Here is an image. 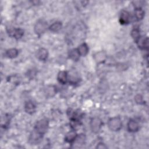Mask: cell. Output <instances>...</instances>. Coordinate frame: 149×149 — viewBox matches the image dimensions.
<instances>
[{
  "label": "cell",
  "instance_id": "1",
  "mask_svg": "<svg viewBox=\"0 0 149 149\" xmlns=\"http://www.w3.org/2000/svg\"><path fill=\"white\" fill-rule=\"evenodd\" d=\"M108 128L113 132L119 131L122 127V123L120 117L115 116L110 118L108 121Z\"/></svg>",
  "mask_w": 149,
  "mask_h": 149
},
{
  "label": "cell",
  "instance_id": "2",
  "mask_svg": "<svg viewBox=\"0 0 149 149\" xmlns=\"http://www.w3.org/2000/svg\"><path fill=\"white\" fill-rule=\"evenodd\" d=\"M48 126H49V122L48 120L46 118H43L39 120H38L34 127V129L39 132L40 133L42 134H44L48 129Z\"/></svg>",
  "mask_w": 149,
  "mask_h": 149
},
{
  "label": "cell",
  "instance_id": "3",
  "mask_svg": "<svg viewBox=\"0 0 149 149\" xmlns=\"http://www.w3.org/2000/svg\"><path fill=\"white\" fill-rule=\"evenodd\" d=\"M47 28V22L44 19H39L34 25V30L37 35L40 36L46 31Z\"/></svg>",
  "mask_w": 149,
  "mask_h": 149
},
{
  "label": "cell",
  "instance_id": "4",
  "mask_svg": "<svg viewBox=\"0 0 149 149\" xmlns=\"http://www.w3.org/2000/svg\"><path fill=\"white\" fill-rule=\"evenodd\" d=\"M43 136V134L33 129L29 137V143L31 145L38 144L42 141Z\"/></svg>",
  "mask_w": 149,
  "mask_h": 149
},
{
  "label": "cell",
  "instance_id": "5",
  "mask_svg": "<svg viewBox=\"0 0 149 149\" xmlns=\"http://www.w3.org/2000/svg\"><path fill=\"white\" fill-rule=\"evenodd\" d=\"M102 126V122L99 118L94 117L90 120V126L92 132L94 133H98Z\"/></svg>",
  "mask_w": 149,
  "mask_h": 149
},
{
  "label": "cell",
  "instance_id": "6",
  "mask_svg": "<svg viewBox=\"0 0 149 149\" xmlns=\"http://www.w3.org/2000/svg\"><path fill=\"white\" fill-rule=\"evenodd\" d=\"M8 33L10 37H13L18 40L23 37L24 30L20 28H11L8 30Z\"/></svg>",
  "mask_w": 149,
  "mask_h": 149
},
{
  "label": "cell",
  "instance_id": "7",
  "mask_svg": "<svg viewBox=\"0 0 149 149\" xmlns=\"http://www.w3.org/2000/svg\"><path fill=\"white\" fill-rule=\"evenodd\" d=\"M132 20V16L127 10H122L119 17V22L122 24H127Z\"/></svg>",
  "mask_w": 149,
  "mask_h": 149
},
{
  "label": "cell",
  "instance_id": "8",
  "mask_svg": "<svg viewBox=\"0 0 149 149\" xmlns=\"http://www.w3.org/2000/svg\"><path fill=\"white\" fill-rule=\"evenodd\" d=\"M57 93L56 87L54 85H48L47 86L44 90V93L46 97L52 98Z\"/></svg>",
  "mask_w": 149,
  "mask_h": 149
},
{
  "label": "cell",
  "instance_id": "9",
  "mask_svg": "<svg viewBox=\"0 0 149 149\" xmlns=\"http://www.w3.org/2000/svg\"><path fill=\"white\" fill-rule=\"evenodd\" d=\"M136 42L140 49L144 50L148 49V39L147 37L140 36Z\"/></svg>",
  "mask_w": 149,
  "mask_h": 149
},
{
  "label": "cell",
  "instance_id": "10",
  "mask_svg": "<svg viewBox=\"0 0 149 149\" xmlns=\"http://www.w3.org/2000/svg\"><path fill=\"white\" fill-rule=\"evenodd\" d=\"M107 56L104 51H100L95 52L93 55V58L97 63H101L105 62L107 59Z\"/></svg>",
  "mask_w": 149,
  "mask_h": 149
},
{
  "label": "cell",
  "instance_id": "11",
  "mask_svg": "<svg viewBox=\"0 0 149 149\" xmlns=\"http://www.w3.org/2000/svg\"><path fill=\"white\" fill-rule=\"evenodd\" d=\"M36 55L38 59L41 61H44L47 60L48 56V50L44 48H40L37 51Z\"/></svg>",
  "mask_w": 149,
  "mask_h": 149
},
{
  "label": "cell",
  "instance_id": "12",
  "mask_svg": "<svg viewBox=\"0 0 149 149\" xmlns=\"http://www.w3.org/2000/svg\"><path fill=\"white\" fill-rule=\"evenodd\" d=\"M127 128L129 132L134 133L139 130L140 126L137 121L133 119H130L127 123Z\"/></svg>",
  "mask_w": 149,
  "mask_h": 149
},
{
  "label": "cell",
  "instance_id": "13",
  "mask_svg": "<svg viewBox=\"0 0 149 149\" xmlns=\"http://www.w3.org/2000/svg\"><path fill=\"white\" fill-rule=\"evenodd\" d=\"M24 111L29 114H33L35 112L36 105L32 101H27L24 104Z\"/></svg>",
  "mask_w": 149,
  "mask_h": 149
},
{
  "label": "cell",
  "instance_id": "14",
  "mask_svg": "<svg viewBox=\"0 0 149 149\" xmlns=\"http://www.w3.org/2000/svg\"><path fill=\"white\" fill-rule=\"evenodd\" d=\"M58 81L62 84H65L68 81V73L66 71H60L57 75Z\"/></svg>",
  "mask_w": 149,
  "mask_h": 149
},
{
  "label": "cell",
  "instance_id": "15",
  "mask_svg": "<svg viewBox=\"0 0 149 149\" xmlns=\"http://www.w3.org/2000/svg\"><path fill=\"white\" fill-rule=\"evenodd\" d=\"M77 134L74 130H70L68 132L65 137V140L69 143H72L74 141Z\"/></svg>",
  "mask_w": 149,
  "mask_h": 149
},
{
  "label": "cell",
  "instance_id": "16",
  "mask_svg": "<svg viewBox=\"0 0 149 149\" xmlns=\"http://www.w3.org/2000/svg\"><path fill=\"white\" fill-rule=\"evenodd\" d=\"M80 56H86L88 52V47L85 42L80 44L77 48Z\"/></svg>",
  "mask_w": 149,
  "mask_h": 149
},
{
  "label": "cell",
  "instance_id": "17",
  "mask_svg": "<svg viewBox=\"0 0 149 149\" xmlns=\"http://www.w3.org/2000/svg\"><path fill=\"white\" fill-rule=\"evenodd\" d=\"M68 56L70 59L74 61H77L80 58V54L77 49H72L68 52Z\"/></svg>",
  "mask_w": 149,
  "mask_h": 149
},
{
  "label": "cell",
  "instance_id": "18",
  "mask_svg": "<svg viewBox=\"0 0 149 149\" xmlns=\"http://www.w3.org/2000/svg\"><path fill=\"white\" fill-rule=\"evenodd\" d=\"M145 15L144 11L140 8H135L134 9V17L137 20H140L143 19Z\"/></svg>",
  "mask_w": 149,
  "mask_h": 149
},
{
  "label": "cell",
  "instance_id": "19",
  "mask_svg": "<svg viewBox=\"0 0 149 149\" xmlns=\"http://www.w3.org/2000/svg\"><path fill=\"white\" fill-rule=\"evenodd\" d=\"M62 27V24L61 22L57 21L53 23L49 27V29L52 32H58L59 31Z\"/></svg>",
  "mask_w": 149,
  "mask_h": 149
},
{
  "label": "cell",
  "instance_id": "20",
  "mask_svg": "<svg viewBox=\"0 0 149 149\" xmlns=\"http://www.w3.org/2000/svg\"><path fill=\"white\" fill-rule=\"evenodd\" d=\"M18 50L16 48H10L6 50L5 52V55L9 58H14L18 55Z\"/></svg>",
  "mask_w": 149,
  "mask_h": 149
},
{
  "label": "cell",
  "instance_id": "21",
  "mask_svg": "<svg viewBox=\"0 0 149 149\" xmlns=\"http://www.w3.org/2000/svg\"><path fill=\"white\" fill-rule=\"evenodd\" d=\"M79 77L77 76L76 74H68V81L69 82L72 84H75L78 83L79 80Z\"/></svg>",
  "mask_w": 149,
  "mask_h": 149
},
{
  "label": "cell",
  "instance_id": "22",
  "mask_svg": "<svg viewBox=\"0 0 149 149\" xmlns=\"http://www.w3.org/2000/svg\"><path fill=\"white\" fill-rule=\"evenodd\" d=\"M131 36L136 42L141 36L140 34L139 29L138 28H134L131 31Z\"/></svg>",
  "mask_w": 149,
  "mask_h": 149
},
{
  "label": "cell",
  "instance_id": "23",
  "mask_svg": "<svg viewBox=\"0 0 149 149\" xmlns=\"http://www.w3.org/2000/svg\"><path fill=\"white\" fill-rule=\"evenodd\" d=\"M85 140H86L85 135L83 134H80L77 136L74 142H76L77 144H83V143H84Z\"/></svg>",
  "mask_w": 149,
  "mask_h": 149
},
{
  "label": "cell",
  "instance_id": "24",
  "mask_svg": "<svg viewBox=\"0 0 149 149\" xmlns=\"http://www.w3.org/2000/svg\"><path fill=\"white\" fill-rule=\"evenodd\" d=\"M36 71L34 70V69H31L29 70L27 76H29L30 79H32L36 76Z\"/></svg>",
  "mask_w": 149,
  "mask_h": 149
},
{
  "label": "cell",
  "instance_id": "25",
  "mask_svg": "<svg viewBox=\"0 0 149 149\" xmlns=\"http://www.w3.org/2000/svg\"><path fill=\"white\" fill-rule=\"evenodd\" d=\"M134 100L135 101H136L137 103H139V104H140L143 102V97L141 95H136L134 97Z\"/></svg>",
  "mask_w": 149,
  "mask_h": 149
},
{
  "label": "cell",
  "instance_id": "26",
  "mask_svg": "<svg viewBox=\"0 0 149 149\" xmlns=\"http://www.w3.org/2000/svg\"><path fill=\"white\" fill-rule=\"evenodd\" d=\"M97 148H100V149H104V148H107V146H106L105 144L103 143H99L97 144Z\"/></svg>",
  "mask_w": 149,
  "mask_h": 149
}]
</instances>
